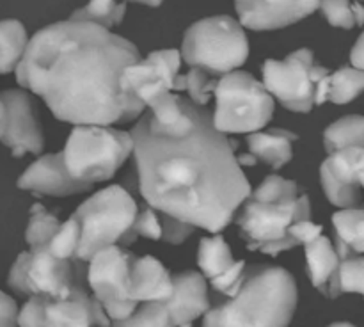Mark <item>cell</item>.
I'll return each instance as SVG.
<instances>
[{"mask_svg":"<svg viewBox=\"0 0 364 327\" xmlns=\"http://www.w3.org/2000/svg\"><path fill=\"white\" fill-rule=\"evenodd\" d=\"M132 2H139V4H146V6H160L162 4V0H132Z\"/></svg>","mask_w":364,"mask_h":327,"instance_id":"ab89813d","label":"cell"},{"mask_svg":"<svg viewBox=\"0 0 364 327\" xmlns=\"http://www.w3.org/2000/svg\"><path fill=\"white\" fill-rule=\"evenodd\" d=\"M364 291V259L363 254L340 258L338 269L327 286L326 297L336 299L341 294H363Z\"/></svg>","mask_w":364,"mask_h":327,"instance_id":"484cf974","label":"cell"},{"mask_svg":"<svg viewBox=\"0 0 364 327\" xmlns=\"http://www.w3.org/2000/svg\"><path fill=\"white\" fill-rule=\"evenodd\" d=\"M198 265L203 277L224 297H231L238 290L245 270L244 259L235 262L230 245L219 235L203 238L198 251Z\"/></svg>","mask_w":364,"mask_h":327,"instance_id":"e0dca14e","label":"cell"},{"mask_svg":"<svg viewBox=\"0 0 364 327\" xmlns=\"http://www.w3.org/2000/svg\"><path fill=\"white\" fill-rule=\"evenodd\" d=\"M364 149L347 148L329 153L320 167V181L327 199L340 208H352L361 199Z\"/></svg>","mask_w":364,"mask_h":327,"instance_id":"5bb4252c","label":"cell"},{"mask_svg":"<svg viewBox=\"0 0 364 327\" xmlns=\"http://www.w3.org/2000/svg\"><path fill=\"white\" fill-rule=\"evenodd\" d=\"M180 327H192V323H185V326H180Z\"/></svg>","mask_w":364,"mask_h":327,"instance_id":"b9f144b4","label":"cell"},{"mask_svg":"<svg viewBox=\"0 0 364 327\" xmlns=\"http://www.w3.org/2000/svg\"><path fill=\"white\" fill-rule=\"evenodd\" d=\"M306 263H308V274L313 286L323 295L327 294L331 279L338 269L340 258L336 254V249L333 247L331 240L323 235H318L313 240L306 242Z\"/></svg>","mask_w":364,"mask_h":327,"instance_id":"603a6c76","label":"cell"},{"mask_svg":"<svg viewBox=\"0 0 364 327\" xmlns=\"http://www.w3.org/2000/svg\"><path fill=\"white\" fill-rule=\"evenodd\" d=\"M27 41V32L20 21H0V75L16 70Z\"/></svg>","mask_w":364,"mask_h":327,"instance_id":"d4e9b609","label":"cell"},{"mask_svg":"<svg viewBox=\"0 0 364 327\" xmlns=\"http://www.w3.org/2000/svg\"><path fill=\"white\" fill-rule=\"evenodd\" d=\"M160 224H162V238L169 244H181L194 231V227L188 224L169 219V217H160Z\"/></svg>","mask_w":364,"mask_h":327,"instance_id":"836d02e7","label":"cell"},{"mask_svg":"<svg viewBox=\"0 0 364 327\" xmlns=\"http://www.w3.org/2000/svg\"><path fill=\"white\" fill-rule=\"evenodd\" d=\"M87 265L78 258H57L46 247L21 252L7 276L11 290L32 297L60 299L80 284H87Z\"/></svg>","mask_w":364,"mask_h":327,"instance_id":"9c48e42d","label":"cell"},{"mask_svg":"<svg viewBox=\"0 0 364 327\" xmlns=\"http://www.w3.org/2000/svg\"><path fill=\"white\" fill-rule=\"evenodd\" d=\"M132 151L134 139L127 132L103 124H77L60 153L70 176L92 185L112 178Z\"/></svg>","mask_w":364,"mask_h":327,"instance_id":"52a82bcc","label":"cell"},{"mask_svg":"<svg viewBox=\"0 0 364 327\" xmlns=\"http://www.w3.org/2000/svg\"><path fill=\"white\" fill-rule=\"evenodd\" d=\"M320 0H235L238 18L252 31H274L318 9Z\"/></svg>","mask_w":364,"mask_h":327,"instance_id":"2e32d148","label":"cell"},{"mask_svg":"<svg viewBox=\"0 0 364 327\" xmlns=\"http://www.w3.org/2000/svg\"><path fill=\"white\" fill-rule=\"evenodd\" d=\"M4 127H6V109H4V103L0 100V137L4 134Z\"/></svg>","mask_w":364,"mask_h":327,"instance_id":"f35d334b","label":"cell"},{"mask_svg":"<svg viewBox=\"0 0 364 327\" xmlns=\"http://www.w3.org/2000/svg\"><path fill=\"white\" fill-rule=\"evenodd\" d=\"M364 142V119L361 116H347L334 121L323 132V146L329 153L347 148H359Z\"/></svg>","mask_w":364,"mask_h":327,"instance_id":"4316f807","label":"cell"},{"mask_svg":"<svg viewBox=\"0 0 364 327\" xmlns=\"http://www.w3.org/2000/svg\"><path fill=\"white\" fill-rule=\"evenodd\" d=\"M363 85V70L345 66L341 68V70H338L336 73H327L326 77L318 82L315 103L316 105H322V103L326 102H333L338 103V105H343V103H348L354 98H358Z\"/></svg>","mask_w":364,"mask_h":327,"instance_id":"7402d4cb","label":"cell"},{"mask_svg":"<svg viewBox=\"0 0 364 327\" xmlns=\"http://www.w3.org/2000/svg\"><path fill=\"white\" fill-rule=\"evenodd\" d=\"M181 116L162 124L151 112L132 128L139 191L148 206L192 227L219 233L251 194L233 144L212 112L180 96Z\"/></svg>","mask_w":364,"mask_h":327,"instance_id":"6da1fadb","label":"cell"},{"mask_svg":"<svg viewBox=\"0 0 364 327\" xmlns=\"http://www.w3.org/2000/svg\"><path fill=\"white\" fill-rule=\"evenodd\" d=\"M304 219H311L308 195L299 191L295 181L272 174L244 199L237 226L249 251L276 256L297 245L288 230Z\"/></svg>","mask_w":364,"mask_h":327,"instance_id":"277c9868","label":"cell"},{"mask_svg":"<svg viewBox=\"0 0 364 327\" xmlns=\"http://www.w3.org/2000/svg\"><path fill=\"white\" fill-rule=\"evenodd\" d=\"M166 304L176 327L192 323L196 318L205 315L206 309L210 308V301L208 291H206V279L203 274L194 272V270L174 274L173 294L169 299H166Z\"/></svg>","mask_w":364,"mask_h":327,"instance_id":"d6986e66","label":"cell"},{"mask_svg":"<svg viewBox=\"0 0 364 327\" xmlns=\"http://www.w3.org/2000/svg\"><path fill=\"white\" fill-rule=\"evenodd\" d=\"M18 187L23 191L38 192L43 195H73L85 192L92 185L75 180L64 166L63 153L45 155L28 166V169L18 178Z\"/></svg>","mask_w":364,"mask_h":327,"instance_id":"ac0fdd59","label":"cell"},{"mask_svg":"<svg viewBox=\"0 0 364 327\" xmlns=\"http://www.w3.org/2000/svg\"><path fill=\"white\" fill-rule=\"evenodd\" d=\"M16 302L0 291V327H18L16 326Z\"/></svg>","mask_w":364,"mask_h":327,"instance_id":"d590c367","label":"cell"},{"mask_svg":"<svg viewBox=\"0 0 364 327\" xmlns=\"http://www.w3.org/2000/svg\"><path fill=\"white\" fill-rule=\"evenodd\" d=\"M297 135L283 128L269 132H252L247 137L249 153L256 160L269 164L270 167H283L294 156V141Z\"/></svg>","mask_w":364,"mask_h":327,"instance_id":"44dd1931","label":"cell"},{"mask_svg":"<svg viewBox=\"0 0 364 327\" xmlns=\"http://www.w3.org/2000/svg\"><path fill=\"white\" fill-rule=\"evenodd\" d=\"M134 231L137 237L149 238V240H160L162 238V224H160L159 213L151 206H144L141 212H137Z\"/></svg>","mask_w":364,"mask_h":327,"instance_id":"d6a6232c","label":"cell"},{"mask_svg":"<svg viewBox=\"0 0 364 327\" xmlns=\"http://www.w3.org/2000/svg\"><path fill=\"white\" fill-rule=\"evenodd\" d=\"M110 327H176L166 301H148L135 308L128 318L110 322Z\"/></svg>","mask_w":364,"mask_h":327,"instance_id":"83f0119b","label":"cell"},{"mask_svg":"<svg viewBox=\"0 0 364 327\" xmlns=\"http://www.w3.org/2000/svg\"><path fill=\"white\" fill-rule=\"evenodd\" d=\"M352 68H358V70H363V38L358 39L354 50L350 53Z\"/></svg>","mask_w":364,"mask_h":327,"instance_id":"8d00e7d4","label":"cell"},{"mask_svg":"<svg viewBox=\"0 0 364 327\" xmlns=\"http://www.w3.org/2000/svg\"><path fill=\"white\" fill-rule=\"evenodd\" d=\"M135 256L121 245H110L96 252L87 265V286L109 320H124L139 302L130 297V272Z\"/></svg>","mask_w":364,"mask_h":327,"instance_id":"7c38bea8","label":"cell"},{"mask_svg":"<svg viewBox=\"0 0 364 327\" xmlns=\"http://www.w3.org/2000/svg\"><path fill=\"white\" fill-rule=\"evenodd\" d=\"M18 327H110L100 302L80 284L60 299L32 295L16 313Z\"/></svg>","mask_w":364,"mask_h":327,"instance_id":"4fadbf2b","label":"cell"},{"mask_svg":"<svg viewBox=\"0 0 364 327\" xmlns=\"http://www.w3.org/2000/svg\"><path fill=\"white\" fill-rule=\"evenodd\" d=\"M352 11H354V18H355V25H361L363 23V6L361 4H352Z\"/></svg>","mask_w":364,"mask_h":327,"instance_id":"74e56055","label":"cell"},{"mask_svg":"<svg viewBox=\"0 0 364 327\" xmlns=\"http://www.w3.org/2000/svg\"><path fill=\"white\" fill-rule=\"evenodd\" d=\"M338 258L363 254L364 213L361 208H343L333 215Z\"/></svg>","mask_w":364,"mask_h":327,"instance_id":"cb8c5ba5","label":"cell"},{"mask_svg":"<svg viewBox=\"0 0 364 327\" xmlns=\"http://www.w3.org/2000/svg\"><path fill=\"white\" fill-rule=\"evenodd\" d=\"M297 308V284L283 267H245L231 297L203 315V327H288Z\"/></svg>","mask_w":364,"mask_h":327,"instance_id":"3957f363","label":"cell"},{"mask_svg":"<svg viewBox=\"0 0 364 327\" xmlns=\"http://www.w3.org/2000/svg\"><path fill=\"white\" fill-rule=\"evenodd\" d=\"M0 100L6 109V127L0 141L13 151L14 156L41 151L45 141L31 96L18 89H9L0 92Z\"/></svg>","mask_w":364,"mask_h":327,"instance_id":"9a60e30c","label":"cell"},{"mask_svg":"<svg viewBox=\"0 0 364 327\" xmlns=\"http://www.w3.org/2000/svg\"><path fill=\"white\" fill-rule=\"evenodd\" d=\"M323 227L320 226V224H315L311 223V219H304V220H299V223L291 224L290 230H288V233L294 237V240L299 244H306V242L313 240V238H316L318 235H322Z\"/></svg>","mask_w":364,"mask_h":327,"instance_id":"e575fe53","label":"cell"},{"mask_svg":"<svg viewBox=\"0 0 364 327\" xmlns=\"http://www.w3.org/2000/svg\"><path fill=\"white\" fill-rule=\"evenodd\" d=\"M318 7L333 27L352 28L355 25L350 0H320Z\"/></svg>","mask_w":364,"mask_h":327,"instance_id":"1f68e13d","label":"cell"},{"mask_svg":"<svg viewBox=\"0 0 364 327\" xmlns=\"http://www.w3.org/2000/svg\"><path fill=\"white\" fill-rule=\"evenodd\" d=\"M124 4H117L116 0H89L87 6L80 7L71 14L70 20L89 21V23L100 25V27L110 28L121 23L124 18Z\"/></svg>","mask_w":364,"mask_h":327,"instance_id":"f1b7e54d","label":"cell"},{"mask_svg":"<svg viewBox=\"0 0 364 327\" xmlns=\"http://www.w3.org/2000/svg\"><path fill=\"white\" fill-rule=\"evenodd\" d=\"M180 64L178 50H156L146 59L135 60L123 73L132 95L142 105L149 107L153 117L162 124L174 123L181 116L180 96L173 95Z\"/></svg>","mask_w":364,"mask_h":327,"instance_id":"30bf717a","label":"cell"},{"mask_svg":"<svg viewBox=\"0 0 364 327\" xmlns=\"http://www.w3.org/2000/svg\"><path fill=\"white\" fill-rule=\"evenodd\" d=\"M213 127L223 134H252L265 127L274 114V100L262 82L245 71H231L217 82Z\"/></svg>","mask_w":364,"mask_h":327,"instance_id":"ba28073f","label":"cell"},{"mask_svg":"<svg viewBox=\"0 0 364 327\" xmlns=\"http://www.w3.org/2000/svg\"><path fill=\"white\" fill-rule=\"evenodd\" d=\"M78 247V224L73 217L63 223L52 240L48 242L46 249L57 258H77Z\"/></svg>","mask_w":364,"mask_h":327,"instance_id":"4dcf8cb0","label":"cell"},{"mask_svg":"<svg viewBox=\"0 0 364 327\" xmlns=\"http://www.w3.org/2000/svg\"><path fill=\"white\" fill-rule=\"evenodd\" d=\"M135 60L139 50L128 39L89 21L68 20L36 32L14 71L18 84L41 96L60 121L109 127L146 109L123 78Z\"/></svg>","mask_w":364,"mask_h":327,"instance_id":"7a4b0ae2","label":"cell"},{"mask_svg":"<svg viewBox=\"0 0 364 327\" xmlns=\"http://www.w3.org/2000/svg\"><path fill=\"white\" fill-rule=\"evenodd\" d=\"M173 294V276L153 256L135 258L130 272V297L135 302L166 301Z\"/></svg>","mask_w":364,"mask_h":327,"instance_id":"ffe728a7","label":"cell"},{"mask_svg":"<svg viewBox=\"0 0 364 327\" xmlns=\"http://www.w3.org/2000/svg\"><path fill=\"white\" fill-rule=\"evenodd\" d=\"M247 55V36L231 16H210L196 21L185 32L181 45L185 63L213 80L242 66Z\"/></svg>","mask_w":364,"mask_h":327,"instance_id":"8992f818","label":"cell"},{"mask_svg":"<svg viewBox=\"0 0 364 327\" xmlns=\"http://www.w3.org/2000/svg\"><path fill=\"white\" fill-rule=\"evenodd\" d=\"M329 327H355V326H352V323H347V322H338V323H333V326H329Z\"/></svg>","mask_w":364,"mask_h":327,"instance_id":"60d3db41","label":"cell"},{"mask_svg":"<svg viewBox=\"0 0 364 327\" xmlns=\"http://www.w3.org/2000/svg\"><path fill=\"white\" fill-rule=\"evenodd\" d=\"M262 73L269 95L279 100L284 109L309 112L316 105L318 82L329 70L315 64L311 50L301 48L283 60L269 59L263 64Z\"/></svg>","mask_w":364,"mask_h":327,"instance_id":"8fae6325","label":"cell"},{"mask_svg":"<svg viewBox=\"0 0 364 327\" xmlns=\"http://www.w3.org/2000/svg\"><path fill=\"white\" fill-rule=\"evenodd\" d=\"M71 217L78 224L77 258L85 263L102 249L124 247L137 240L134 231L137 203L119 185L96 192Z\"/></svg>","mask_w":364,"mask_h":327,"instance_id":"5b68a950","label":"cell"},{"mask_svg":"<svg viewBox=\"0 0 364 327\" xmlns=\"http://www.w3.org/2000/svg\"><path fill=\"white\" fill-rule=\"evenodd\" d=\"M60 223L55 215L48 212L43 205H34L31 208V219L25 230V240L32 247H46Z\"/></svg>","mask_w":364,"mask_h":327,"instance_id":"f546056e","label":"cell"}]
</instances>
